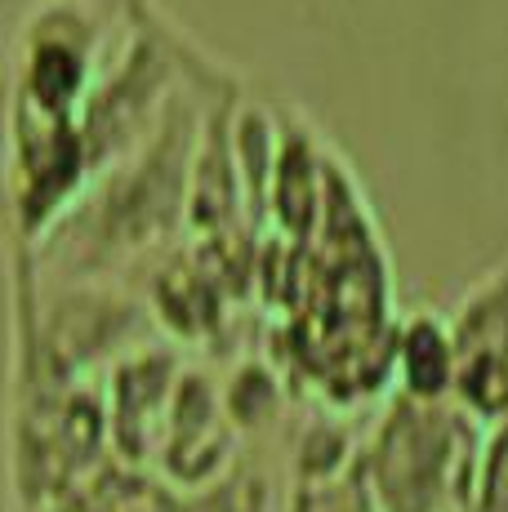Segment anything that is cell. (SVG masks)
I'll list each match as a JSON object with an SVG mask.
<instances>
[{"mask_svg":"<svg viewBox=\"0 0 508 512\" xmlns=\"http://www.w3.org/2000/svg\"><path fill=\"white\" fill-rule=\"evenodd\" d=\"M393 374L397 388L415 406H446L455 388V348L451 326L433 312L410 317L393 343Z\"/></svg>","mask_w":508,"mask_h":512,"instance_id":"cell-3","label":"cell"},{"mask_svg":"<svg viewBox=\"0 0 508 512\" xmlns=\"http://www.w3.org/2000/svg\"><path fill=\"white\" fill-rule=\"evenodd\" d=\"M459 423V410L397 401L370 450L375 512H464L477 450L464 446Z\"/></svg>","mask_w":508,"mask_h":512,"instance_id":"cell-1","label":"cell"},{"mask_svg":"<svg viewBox=\"0 0 508 512\" xmlns=\"http://www.w3.org/2000/svg\"><path fill=\"white\" fill-rule=\"evenodd\" d=\"M464 512H508V419L495 423L477 446V468L468 481Z\"/></svg>","mask_w":508,"mask_h":512,"instance_id":"cell-4","label":"cell"},{"mask_svg":"<svg viewBox=\"0 0 508 512\" xmlns=\"http://www.w3.org/2000/svg\"><path fill=\"white\" fill-rule=\"evenodd\" d=\"M446 326L455 348V410L495 428L508 419V268L486 272Z\"/></svg>","mask_w":508,"mask_h":512,"instance_id":"cell-2","label":"cell"}]
</instances>
